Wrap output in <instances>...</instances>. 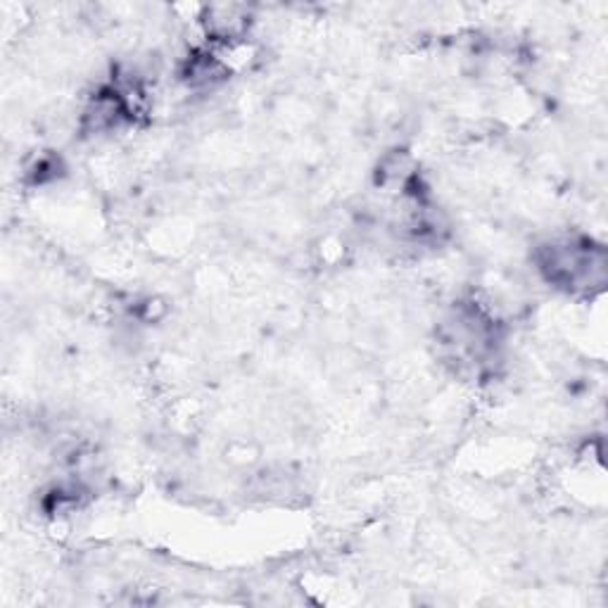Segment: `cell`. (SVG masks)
I'll return each mask as SVG.
<instances>
[{
    "label": "cell",
    "instance_id": "cell-3",
    "mask_svg": "<svg viewBox=\"0 0 608 608\" xmlns=\"http://www.w3.org/2000/svg\"><path fill=\"white\" fill-rule=\"evenodd\" d=\"M226 77H229V67L210 50H198L188 55V60L182 67V81L188 89H196V91L214 89Z\"/></svg>",
    "mask_w": 608,
    "mask_h": 608
},
{
    "label": "cell",
    "instance_id": "cell-2",
    "mask_svg": "<svg viewBox=\"0 0 608 608\" xmlns=\"http://www.w3.org/2000/svg\"><path fill=\"white\" fill-rule=\"evenodd\" d=\"M204 26V34L214 44H236L238 38L247 34V10L241 5H214L207 10V15L200 20Z\"/></svg>",
    "mask_w": 608,
    "mask_h": 608
},
{
    "label": "cell",
    "instance_id": "cell-1",
    "mask_svg": "<svg viewBox=\"0 0 608 608\" xmlns=\"http://www.w3.org/2000/svg\"><path fill=\"white\" fill-rule=\"evenodd\" d=\"M535 265L542 279L565 293H585L606 285V250L585 236H559L535 250Z\"/></svg>",
    "mask_w": 608,
    "mask_h": 608
}]
</instances>
